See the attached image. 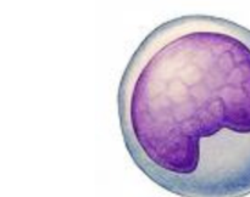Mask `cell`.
Returning <instances> with one entry per match:
<instances>
[{"mask_svg": "<svg viewBox=\"0 0 250 197\" xmlns=\"http://www.w3.org/2000/svg\"><path fill=\"white\" fill-rule=\"evenodd\" d=\"M125 146L138 169L181 197L250 195V29L214 15L156 26L117 88Z\"/></svg>", "mask_w": 250, "mask_h": 197, "instance_id": "1", "label": "cell"}]
</instances>
